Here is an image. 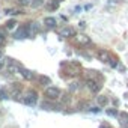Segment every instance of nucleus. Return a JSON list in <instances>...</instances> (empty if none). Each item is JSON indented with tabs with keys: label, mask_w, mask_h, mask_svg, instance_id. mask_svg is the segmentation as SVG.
<instances>
[{
	"label": "nucleus",
	"mask_w": 128,
	"mask_h": 128,
	"mask_svg": "<svg viewBox=\"0 0 128 128\" xmlns=\"http://www.w3.org/2000/svg\"><path fill=\"white\" fill-rule=\"evenodd\" d=\"M36 98H38V96H36V92L32 90V92H27V94L23 96V102H24L26 106H35V104H36Z\"/></svg>",
	"instance_id": "obj_1"
},
{
	"label": "nucleus",
	"mask_w": 128,
	"mask_h": 128,
	"mask_svg": "<svg viewBox=\"0 0 128 128\" xmlns=\"http://www.w3.org/2000/svg\"><path fill=\"white\" fill-rule=\"evenodd\" d=\"M45 96L50 98V100H56V98L60 96V90L57 88H54V86H50V88L45 89Z\"/></svg>",
	"instance_id": "obj_2"
},
{
	"label": "nucleus",
	"mask_w": 128,
	"mask_h": 128,
	"mask_svg": "<svg viewBox=\"0 0 128 128\" xmlns=\"http://www.w3.org/2000/svg\"><path fill=\"white\" fill-rule=\"evenodd\" d=\"M26 30H27V35H29V36H35V35L39 32V24H38L36 21L29 23V24L26 26Z\"/></svg>",
	"instance_id": "obj_3"
},
{
	"label": "nucleus",
	"mask_w": 128,
	"mask_h": 128,
	"mask_svg": "<svg viewBox=\"0 0 128 128\" xmlns=\"http://www.w3.org/2000/svg\"><path fill=\"white\" fill-rule=\"evenodd\" d=\"M98 59H100L101 62L108 63V62L112 60V54H110V51H107V50H100V51H98Z\"/></svg>",
	"instance_id": "obj_4"
},
{
	"label": "nucleus",
	"mask_w": 128,
	"mask_h": 128,
	"mask_svg": "<svg viewBox=\"0 0 128 128\" xmlns=\"http://www.w3.org/2000/svg\"><path fill=\"white\" fill-rule=\"evenodd\" d=\"M88 88H89V90H90V92L96 94V92L101 89V84H100L98 82H95V80H88Z\"/></svg>",
	"instance_id": "obj_5"
},
{
	"label": "nucleus",
	"mask_w": 128,
	"mask_h": 128,
	"mask_svg": "<svg viewBox=\"0 0 128 128\" xmlns=\"http://www.w3.org/2000/svg\"><path fill=\"white\" fill-rule=\"evenodd\" d=\"M59 35H60V36H63V38L74 36V29H71V27H65V29H62V30L59 32Z\"/></svg>",
	"instance_id": "obj_6"
},
{
	"label": "nucleus",
	"mask_w": 128,
	"mask_h": 128,
	"mask_svg": "<svg viewBox=\"0 0 128 128\" xmlns=\"http://www.w3.org/2000/svg\"><path fill=\"white\" fill-rule=\"evenodd\" d=\"M26 36H29L26 27H21V29H18V30L15 32V38H17V39H23V38H26Z\"/></svg>",
	"instance_id": "obj_7"
},
{
	"label": "nucleus",
	"mask_w": 128,
	"mask_h": 128,
	"mask_svg": "<svg viewBox=\"0 0 128 128\" xmlns=\"http://www.w3.org/2000/svg\"><path fill=\"white\" fill-rule=\"evenodd\" d=\"M44 24H45L47 27L53 29V27H56V18H53V17H47V18L44 20Z\"/></svg>",
	"instance_id": "obj_8"
},
{
	"label": "nucleus",
	"mask_w": 128,
	"mask_h": 128,
	"mask_svg": "<svg viewBox=\"0 0 128 128\" xmlns=\"http://www.w3.org/2000/svg\"><path fill=\"white\" fill-rule=\"evenodd\" d=\"M120 125H122V128H128V113H120Z\"/></svg>",
	"instance_id": "obj_9"
},
{
	"label": "nucleus",
	"mask_w": 128,
	"mask_h": 128,
	"mask_svg": "<svg viewBox=\"0 0 128 128\" xmlns=\"http://www.w3.org/2000/svg\"><path fill=\"white\" fill-rule=\"evenodd\" d=\"M76 41H77V44H89L90 42V39L88 36H84V35H77Z\"/></svg>",
	"instance_id": "obj_10"
},
{
	"label": "nucleus",
	"mask_w": 128,
	"mask_h": 128,
	"mask_svg": "<svg viewBox=\"0 0 128 128\" xmlns=\"http://www.w3.org/2000/svg\"><path fill=\"white\" fill-rule=\"evenodd\" d=\"M20 74H21L24 78H27V80H30V78L33 77V72H30L29 70H21V71H20Z\"/></svg>",
	"instance_id": "obj_11"
},
{
	"label": "nucleus",
	"mask_w": 128,
	"mask_h": 128,
	"mask_svg": "<svg viewBox=\"0 0 128 128\" xmlns=\"http://www.w3.org/2000/svg\"><path fill=\"white\" fill-rule=\"evenodd\" d=\"M96 100H98V104H100V106H106V104L108 102V98H107V96H102V95L98 96Z\"/></svg>",
	"instance_id": "obj_12"
},
{
	"label": "nucleus",
	"mask_w": 128,
	"mask_h": 128,
	"mask_svg": "<svg viewBox=\"0 0 128 128\" xmlns=\"http://www.w3.org/2000/svg\"><path fill=\"white\" fill-rule=\"evenodd\" d=\"M107 114H108V116H116L118 112H116L114 108H108V110H107Z\"/></svg>",
	"instance_id": "obj_13"
},
{
	"label": "nucleus",
	"mask_w": 128,
	"mask_h": 128,
	"mask_svg": "<svg viewBox=\"0 0 128 128\" xmlns=\"http://www.w3.org/2000/svg\"><path fill=\"white\" fill-rule=\"evenodd\" d=\"M39 5H42V0H35V2L32 3V6H33V8H38Z\"/></svg>",
	"instance_id": "obj_14"
},
{
	"label": "nucleus",
	"mask_w": 128,
	"mask_h": 128,
	"mask_svg": "<svg viewBox=\"0 0 128 128\" xmlns=\"http://www.w3.org/2000/svg\"><path fill=\"white\" fill-rule=\"evenodd\" d=\"M3 44H5V35L0 32V45H3Z\"/></svg>",
	"instance_id": "obj_15"
},
{
	"label": "nucleus",
	"mask_w": 128,
	"mask_h": 128,
	"mask_svg": "<svg viewBox=\"0 0 128 128\" xmlns=\"http://www.w3.org/2000/svg\"><path fill=\"white\" fill-rule=\"evenodd\" d=\"M15 24H17V23H15V21H14V20H12V21H9V23H8V27H9V29H11V27H14V26H15Z\"/></svg>",
	"instance_id": "obj_16"
},
{
	"label": "nucleus",
	"mask_w": 128,
	"mask_h": 128,
	"mask_svg": "<svg viewBox=\"0 0 128 128\" xmlns=\"http://www.w3.org/2000/svg\"><path fill=\"white\" fill-rule=\"evenodd\" d=\"M90 112H94V113H100V108H98V107H92Z\"/></svg>",
	"instance_id": "obj_17"
},
{
	"label": "nucleus",
	"mask_w": 128,
	"mask_h": 128,
	"mask_svg": "<svg viewBox=\"0 0 128 128\" xmlns=\"http://www.w3.org/2000/svg\"><path fill=\"white\" fill-rule=\"evenodd\" d=\"M77 88H78V86H77V83H74V84H72V86H71V90H76V89H77Z\"/></svg>",
	"instance_id": "obj_18"
},
{
	"label": "nucleus",
	"mask_w": 128,
	"mask_h": 128,
	"mask_svg": "<svg viewBox=\"0 0 128 128\" xmlns=\"http://www.w3.org/2000/svg\"><path fill=\"white\" fill-rule=\"evenodd\" d=\"M100 128H112V126H108V125H106V124H104V125H101Z\"/></svg>",
	"instance_id": "obj_19"
},
{
	"label": "nucleus",
	"mask_w": 128,
	"mask_h": 128,
	"mask_svg": "<svg viewBox=\"0 0 128 128\" xmlns=\"http://www.w3.org/2000/svg\"><path fill=\"white\" fill-rule=\"evenodd\" d=\"M0 62H3V56H2V53H0Z\"/></svg>",
	"instance_id": "obj_20"
},
{
	"label": "nucleus",
	"mask_w": 128,
	"mask_h": 128,
	"mask_svg": "<svg viewBox=\"0 0 128 128\" xmlns=\"http://www.w3.org/2000/svg\"><path fill=\"white\" fill-rule=\"evenodd\" d=\"M2 65H3V62H0V68H2Z\"/></svg>",
	"instance_id": "obj_21"
}]
</instances>
